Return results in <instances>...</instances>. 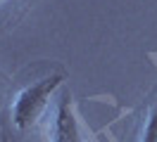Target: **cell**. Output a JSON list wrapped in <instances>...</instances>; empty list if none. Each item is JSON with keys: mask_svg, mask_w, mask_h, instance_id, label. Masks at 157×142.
Listing matches in <instances>:
<instances>
[{"mask_svg": "<svg viewBox=\"0 0 157 142\" xmlns=\"http://www.w3.org/2000/svg\"><path fill=\"white\" fill-rule=\"evenodd\" d=\"M62 81H64V74H50L29 85H24L14 95L12 107H10V121L19 133L31 130L40 121V116L45 114V109L50 104V97L62 85Z\"/></svg>", "mask_w": 157, "mask_h": 142, "instance_id": "obj_1", "label": "cell"}, {"mask_svg": "<svg viewBox=\"0 0 157 142\" xmlns=\"http://www.w3.org/2000/svg\"><path fill=\"white\" fill-rule=\"evenodd\" d=\"M48 135H50V142H83L76 111H74V102H71L69 93H64L62 100L57 102Z\"/></svg>", "mask_w": 157, "mask_h": 142, "instance_id": "obj_2", "label": "cell"}, {"mask_svg": "<svg viewBox=\"0 0 157 142\" xmlns=\"http://www.w3.org/2000/svg\"><path fill=\"white\" fill-rule=\"evenodd\" d=\"M140 142H157V107L150 111V116H147L143 135H140Z\"/></svg>", "mask_w": 157, "mask_h": 142, "instance_id": "obj_3", "label": "cell"}, {"mask_svg": "<svg viewBox=\"0 0 157 142\" xmlns=\"http://www.w3.org/2000/svg\"><path fill=\"white\" fill-rule=\"evenodd\" d=\"M12 2H14V0H0V12H2V9H7Z\"/></svg>", "mask_w": 157, "mask_h": 142, "instance_id": "obj_4", "label": "cell"}, {"mask_svg": "<svg viewBox=\"0 0 157 142\" xmlns=\"http://www.w3.org/2000/svg\"><path fill=\"white\" fill-rule=\"evenodd\" d=\"M0 142H10V140H7V137H5V135H2V137H0Z\"/></svg>", "mask_w": 157, "mask_h": 142, "instance_id": "obj_5", "label": "cell"}]
</instances>
